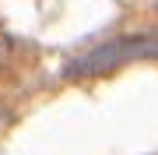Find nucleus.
Here are the masks:
<instances>
[{"label": "nucleus", "instance_id": "nucleus-1", "mask_svg": "<svg viewBox=\"0 0 158 155\" xmlns=\"http://www.w3.org/2000/svg\"><path fill=\"white\" fill-rule=\"evenodd\" d=\"M144 57H158V35H130V39L106 42V46L85 53L81 60H74L67 67V78L109 74V71L123 67V63H130V60H144Z\"/></svg>", "mask_w": 158, "mask_h": 155}]
</instances>
